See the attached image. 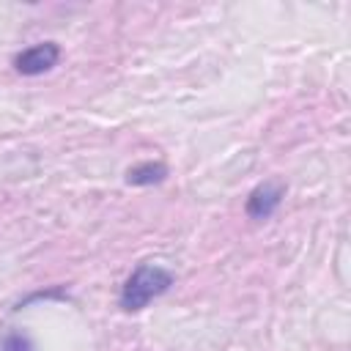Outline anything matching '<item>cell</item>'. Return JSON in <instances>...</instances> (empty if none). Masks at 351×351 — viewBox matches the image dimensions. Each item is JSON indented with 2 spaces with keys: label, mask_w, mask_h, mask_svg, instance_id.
Here are the masks:
<instances>
[{
  "label": "cell",
  "mask_w": 351,
  "mask_h": 351,
  "mask_svg": "<svg viewBox=\"0 0 351 351\" xmlns=\"http://www.w3.org/2000/svg\"><path fill=\"white\" fill-rule=\"evenodd\" d=\"M282 195H285V186L282 184H274V181H266L261 186H255L247 197V214L252 219H266L277 211V206L282 203Z\"/></svg>",
  "instance_id": "obj_3"
},
{
  "label": "cell",
  "mask_w": 351,
  "mask_h": 351,
  "mask_svg": "<svg viewBox=\"0 0 351 351\" xmlns=\"http://www.w3.org/2000/svg\"><path fill=\"white\" fill-rule=\"evenodd\" d=\"M165 178H167L165 162H140L126 170V184L132 186H151V184H162Z\"/></svg>",
  "instance_id": "obj_4"
},
{
  "label": "cell",
  "mask_w": 351,
  "mask_h": 351,
  "mask_svg": "<svg viewBox=\"0 0 351 351\" xmlns=\"http://www.w3.org/2000/svg\"><path fill=\"white\" fill-rule=\"evenodd\" d=\"M173 271L165 269V266H156V263H140L129 280L123 282V291H121V307L126 313H137L143 310L148 302H154L156 296L167 293L170 285H173Z\"/></svg>",
  "instance_id": "obj_1"
},
{
  "label": "cell",
  "mask_w": 351,
  "mask_h": 351,
  "mask_svg": "<svg viewBox=\"0 0 351 351\" xmlns=\"http://www.w3.org/2000/svg\"><path fill=\"white\" fill-rule=\"evenodd\" d=\"M58 60H60V47L55 41H41V44H33V47L22 49L14 58V66L25 77H38V74L49 71L52 66H58Z\"/></svg>",
  "instance_id": "obj_2"
},
{
  "label": "cell",
  "mask_w": 351,
  "mask_h": 351,
  "mask_svg": "<svg viewBox=\"0 0 351 351\" xmlns=\"http://www.w3.org/2000/svg\"><path fill=\"white\" fill-rule=\"evenodd\" d=\"M0 351H33V343L25 332H8L0 340Z\"/></svg>",
  "instance_id": "obj_5"
}]
</instances>
